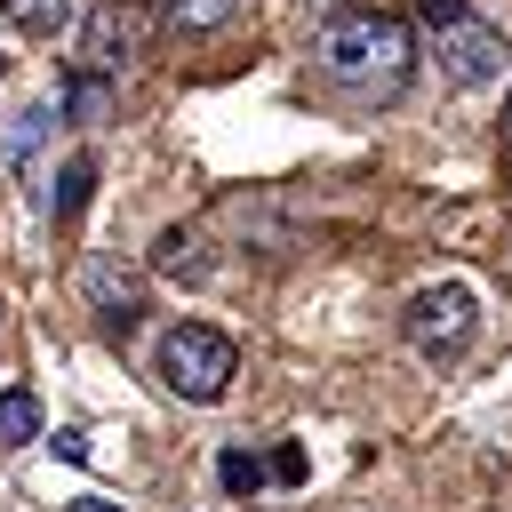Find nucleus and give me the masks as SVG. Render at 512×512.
<instances>
[{
	"mask_svg": "<svg viewBox=\"0 0 512 512\" xmlns=\"http://www.w3.org/2000/svg\"><path fill=\"white\" fill-rule=\"evenodd\" d=\"M216 480H224L232 496H256V488H264V456H248V448H224V456H216Z\"/></svg>",
	"mask_w": 512,
	"mask_h": 512,
	"instance_id": "ddd939ff",
	"label": "nucleus"
},
{
	"mask_svg": "<svg viewBox=\"0 0 512 512\" xmlns=\"http://www.w3.org/2000/svg\"><path fill=\"white\" fill-rule=\"evenodd\" d=\"M64 512H120V504H104V496H80V504H64Z\"/></svg>",
	"mask_w": 512,
	"mask_h": 512,
	"instance_id": "dca6fc26",
	"label": "nucleus"
},
{
	"mask_svg": "<svg viewBox=\"0 0 512 512\" xmlns=\"http://www.w3.org/2000/svg\"><path fill=\"white\" fill-rule=\"evenodd\" d=\"M160 16H168L176 32H216V24L232 16V0H160Z\"/></svg>",
	"mask_w": 512,
	"mask_h": 512,
	"instance_id": "f8f14e48",
	"label": "nucleus"
},
{
	"mask_svg": "<svg viewBox=\"0 0 512 512\" xmlns=\"http://www.w3.org/2000/svg\"><path fill=\"white\" fill-rule=\"evenodd\" d=\"M432 232H440L448 248H472V256H504V248H512V224H504V208H496V200L440 208V216H432Z\"/></svg>",
	"mask_w": 512,
	"mask_h": 512,
	"instance_id": "423d86ee",
	"label": "nucleus"
},
{
	"mask_svg": "<svg viewBox=\"0 0 512 512\" xmlns=\"http://www.w3.org/2000/svg\"><path fill=\"white\" fill-rule=\"evenodd\" d=\"M0 16H8L16 32H32V40H56V32H72L80 0H0Z\"/></svg>",
	"mask_w": 512,
	"mask_h": 512,
	"instance_id": "1a4fd4ad",
	"label": "nucleus"
},
{
	"mask_svg": "<svg viewBox=\"0 0 512 512\" xmlns=\"http://www.w3.org/2000/svg\"><path fill=\"white\" fill-rule=\"evenodd\" d=\"M80 288H88V304H96L104 320H120V328L144 312V280H136V272H120L112 256H88V264H80Z\"/></svg>",
	"mask_w": 512,
	"mask_h": 512,
	"instance_id": "0eeeda50",
	"label": "nucleus"
},
{
	"mask_svg": "<svg viewBox=\"0 0 512 512\" xmlns=\"http://www.w3.org/2000/svg\"><path fill=\"white\" fill-rule=\"evenodd\" d=\"M152 272H160V280H208V240L184 232V224H168V232L152 240Z\"/></svg>",
	"mask_w": 512,
	"mask_h": 512,
	"instance_id": "6e6552de",
	"label": "nucleus"
},
{
	"mask_svg": "<svg viewBox=\"0 0 512 512\" xmlns=\"http://www.w3.org/2000/svg\"><path fill=\"white\" fill-rule=\"evenodd\" d=\"M264 480H280V488H296V480H304V448H296V440H280V448L264 456Z\"/></svg>",
	"mask_w": 512,
	"mask_h": 512,
	"instance_id": "4468645a",
	"label": "nucleus"
},
{
	"mask_svg": "<svg viewBox=\"0 0 512 512\" xmlns=\"http://www.w3.org/2000/svg\"><path fill=\"white\" fill-rule=\"evenodd\" d=\"M472 328H480V296L464 280H432L400 312V336H408L416 360H464L472 352Z\"/></svg>",
	"mask_w": 512,
	"mask_h": 512,
	"instance_id": "7ed1b4c3",
	"label": "nucleus"
},
{
	"mask_svg": "<svg viewBox=\"0 0 512 512\" xmlns=\"http://www.w3.org/2000/svg\"><path fill=\"white\" fill-rule=\"evenodd\" d=\"M232 376H240V352H232V336L224 328H208V320H176L168 336H160V384L176 392V400H224L232 392Z\"/></svg>",
	"mask_w": 512,
	"mask_h": 512,
	"instance_id": "f03ea898",
	"label": "nucleus"
},
{
	"mask_svg": "<svg viewBox=\"0 0 512 512\" xmlns=\"http://www.w3.org/2000/svg\"><path fill=\"white\" fill-rule=\"evenodd\" d=\"M88 192H96V160L80 152V160H64V176H56V192H48V216H56V224H72V216L88 208Z\"/></svg>",
	"mask_w": 512,
	"mask_h": 512,
	"instance_id": "9d476101",
	"label": "nucleus"
},
{
	"mask_svg": "<svg viewBox=\"0 0 512 512\" xmlns=\"http://www.w3.org/2000/svg\"><path fill=\"white\" fill-rule=\"evenodd\" d=\"M416 16H424L432 32H448V24H456V16H472V8H464V0H416Z\"/></svg>",
	"mask_w": 512,
	"mask_h": 512,
	"instance_id": "2eb2a0df",
	"label": "nucleus"
},
{
	"mask_svg": "<svg viewBox=\"0 0 512 512\" xmlns=\"http://www.w3.org/2000/svg\"><path fill=\"white\" fill-rule=\"evenodd\" d=\"M0 80H8V48H0Z\"/></svg>",
	"mask_w": 512,
	"mask_h": 512,
	"instance_id": "a211bd4d",
	"label": "nucleus"
},
{
	"mask_svg": "<svg viewBox=\"0 0 512 512\" xmlns=\"http://www.w3.org/2000/svg\"><path fill=\"white\" fill-rule=\"evenodd\" d=\"M440 72H448L456 88H480V80H496V72H504V32H496V24H472V16H456V24L440 32Z\"/></svg>",
	"mask_w": 512,
	"mask_h": 512,
	"instance_id": "39448f33",
	"label": "nucleus"
},
{
	"mask_svg": "<svg viewBox=\"0 0 512 512\" xmlns=\"http://www.w3.org/2000/svg\"><path fill=\"white\" fill-rule=\"evenodd\" d=\"M24 440H40V400L16 384V392H0V448H24Z\"/></svg>",
	"mask_w": 512,
	"mask_h": 512,
	"instance_id": "9b49d317",
	"label": "nucleus"
},
{
	"mask_svg": "<svg viewBox=\"0 0 512 512\" xmlns=\"http://www.w3.org/2000/svg\"><path fill=\"white\" fill-rule=\"evenodd\" d=\"M320 72H328L336 88L368 96V104H392V96L408 88V72H416V40H408V24L384 16V8H344V16L320 32Z\"/></svg>",
	"mask_w": 512,
	"mask_h": 512,
	"instance_id": "f257e3e1",
	"label": "nucleus"
},
{
	"mask_svg": "<svg viewBox=\"0 0 512 512\" xmlns=\"http://www.w3.org/2000/svg\"><path fill=\"white\" fill-rule=\"evenodd\" d=\"M504 152H512V96H504Z\"/></svg>",
	"mask_w": 512,
	"mask_h": 512,
	"instance_id": "f3484780",
	"label": "nucleus"
},
{
	"mask_svg": "<svg viewBox=\"0 0 512 512\" xmlns=\"http://www.w3.org/2000/svg\"><path fill=\"white\" fill-rule=\"evenodd\" d=\"M136 48H144V8L104 0V8H88V16H80V72H104V80H112Z\"/></svg>",
	"mask_w": 512,
	"mask_h": 512,
	"instance_id": "20e7f679",
	"label": "nucleus"
}]
</instances>
